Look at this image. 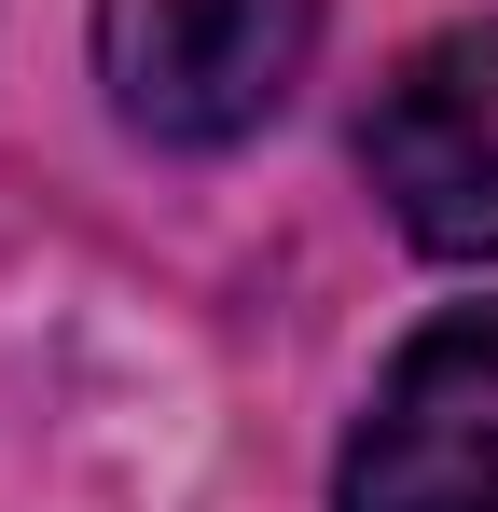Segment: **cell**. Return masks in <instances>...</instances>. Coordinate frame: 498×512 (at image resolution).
Masks as SVG:
<instances>
[{"mask_svg":"<svg viewBox=\"0 0 498 512\" xmlns=\"http://www.w3.org/2000/svg\"><path fill=\"white\" fill-rule=\"evenodd\" d=\"M319 0H97V84L166 153H222L305 84Z\"/></svg>","mask_w":498,"mask_h":512,"instance_id":"cell-1","label":"cell"},{"mask_svg":"<svg viewBox=\"0 0 498 512\" xmlns=\"http://www.w3.org/2000/svg\"><path fill=\"white\" fill-rule=\"evenodd\" d=\"M360 167L415 250L498 263V28H429L360 111Z\"/></svg>","mask_w":498,"mask_h":512,"instance_id":"cell-2","label":"cell"},{"mask_svg":"<svg viewBox=\"0 0 498 512\" xmlns=\"http://www.w3.org/2000/svg\"><path fill=\"white\" fill-rule=\"evenodd\" d=\"M332 512H498V305H457L388 360Z\"/></svg>","mask_w":498,"mask_h":512,"instance_id":"cell-3","label":"cell"}]
</instances>
